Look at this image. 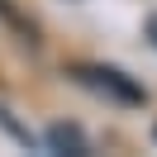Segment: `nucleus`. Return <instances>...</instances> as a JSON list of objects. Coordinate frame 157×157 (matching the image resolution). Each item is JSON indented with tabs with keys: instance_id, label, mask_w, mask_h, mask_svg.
Masks as SVG:
<instances>
[{
	"instance_id": "obj_1",
	"label": "nucleus",
	"mask_w": 157,
	"mask_h": 157,
	"mask_svg": "<svg viewBox=\"0 0 157 157\" xmlns=\"http://www.w3.org/2000/svg\"><path fill=\"white\" fill-rule=\"evenodd\" d=\"M71 76H76L86 90L114 100V105H143V100H147V90L138 86L133 76H124L119 67H105V62H76V67H71Z\"/></svg>"
},
{
	"instance_id": "obj_2",
	"label": "nucleus",
	"mask_w": 157,
	"mask_h": 157,
	"mask_svg": "<svg viewBox=\"0 0 157 157\" xmlns=\"http://www.w3.org/2000/svg\"><path fill=\"white\" fill-rule=\"evenodd\" d=\"M48 147H52V152H76V157L90 152L86 133H81V128H71V124H52V128H48Z\"/></svg>"
},
{
	"instance_id": "obj_3",
	"label": "nucleus",
	"mask_w": 157,
	"mask_h": 157,
	"mask_svg": "<svg viewBox=\"0 0 157 157\" xmlns=\"http://www.w3.org/2000/svg\"><path fill=\"white\" fill-rule=\"evenodd\" d=\"M147 33H152V48H157V19H152V24H147Z\"/></svg>"
}]
</instances>
